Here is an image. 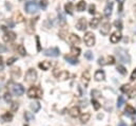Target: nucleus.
Masks as SVG:
<instances>
[{"mask_svg": "<svg viewBox=\"0 0 136 126\" xmlns=\"http://www.w3.org/2000/svg\"><path fill=\"white\" fill-rule=\"evenodd\" d=\"M66 34H68V28H66V27H63V28L61 29V30L59 31V36H60V38L64 39Z\"/></svg>", "mask_w": 136, "mask_h": 126, "instance_id": "nucleus-27", "label": "nucleus"}, {"mask_svg": "<svg viewBox=\"0 0 136 126\" xmlns=\"http://www.w3.org/2000/svg\"><path fill=\"white\" fill-rule=\"evenodd\" d=\"M81 79H82V83L84 84V86L87 87L89 85V83H90V79H91V76H90V72H89L88 70H85L83 73H82V76H81Z\"/></svg>", "mask_w": 136, "mask_h": 126, "instance_id": "nucleus-13", "label": "nucleus"}, {"mask_svg": "<svg viewBox=\"0 0 136 126\" xmlns=\"http://www.w3.org/2000/svg\"><path fill=\"white\" fill-rule=\"evenodd\" d=\"M87 24L88 23H87L85 18H80L77 23H76V28H77L79 31H84L85 29H87Z\"/></svg>", "mask_w": 136, "mask_h": 126, "instance_id": "nucleus-10", "label": "nucleus"}, {"mask_svg": "<svg viewBox=\"0 0 136 126\" xmlns=\"http://www.w3.org/2000/svg\"><path fill=\"white\" fill-rule=\"evenodd\" d=\"M116 54H117V56H118V60H119V62L126 63V64H129L130 62H131V57H130V55L128 54V52H127L126 50L117 49L116 50Z\"/></svg>", "mask_w": 136, "mask_h": 126, "instance_id": "nucleus-2", "label": "nucleus"}, {"mask_svg": "<svg viewBox=\"0 0 136 126\" xmlns=\"http://www.w3.org/2000/svg\"><path fill=\"white\" fill-rule=\"evenodd\" d=\"M110 30H111V23H109V22H104V23L101 25L100 34H102V35H108V34L110 33Z\"/></svg>", "mask_w": 136, "mask_h": 126, "instance_id": "nucleus-12", "label": "nucleus"}, {"mask_svg": "<svg viewBox=\"0 0 136 126\" xmlns=\"http://www.w3.org/2000/svg\"><path fill=\"white\" fill-rule=\"evenodd\" d=\"M92 104H93V107H94L95 110H98V109L100 108V104H99V102H97L95 99L92 100Z\"/></svg>", "mask_w": 136, "mask_h": 126, "instance_id": "nucleus-37", "label": "nucleus"}, {"mask_svg": "<svg viewBox=\"0 0 136 126\" xmlns=\"http://www.w3.org/2000/svg\"><path fill=\"white\" fill-rule=\"evenodd\" d=\"M95 10H96V6L94 4H90V6H89V13H90V14H94Z\"/></svg>", "mask_w": 136, "mask_h": 126, "instance_id": "nucleus-45", "label": "nucleus"}, {"mask_svg": "<svg viewBox=\"0 0 136 126\" xmlns=\"http://www.w3.org/2000/svg\"><path fill=\"white\" fill-rule=\"evenodd\" d=\"M117 1L119 2V4H120V8H119V12H121V10H122V4H123V2L126 1V0H117Z\"/></svg>", "mask_w": 136, "mask_h": 126, "instance_id": "nucleus-51", "label": "nucleus"}, {"mask_svg": "<svg viewBox=\"0 0 136 126\" xmlns=\"http://www.w3.org/2000/svg\"><path fill=\"white\" fill-rule=\"evenodd\" d=\"M90 118H91V115L89 114V112H85V114L80 115V121L82 122V123H85V122H88L89 120H90Z\"/></svg>", "mask_w": 136, "mask_h": 126, "instance_id": "nucleus-25", "label": "nucleus"}, {"mask_svg": "<svg viewBox=\"0 0 136 126\" xmlns=\"http://www.w3.org/2000/svg\"><path fill=\"white\" fill-rule=\"evenodd\" d=\"M117 71H118L119 73H121L122 75H126L127 74V69L123 66H121V65H118V66H117Z\"/></svg>", "mask_w": 136, "mask_h": 126, "instance_id": "nucleus-34", "label": "nucleus"}, {"mask_svg": "<svg viewBox=\"0 0 136 126\" xmlns=\"http://www.w3.org/2000/svg\"><path fill=\"white\" fill-rule=\"evenodd\" d=\"M113 1L112 0H110L109 2H108V4H107V6L104 8V11H103V14H104V16L106 17H110L111 16V14H112V9H113Z\"/></svg>", "mask_w": 136, "mask_h": 126, "instance_id": "nucleus-9", "label": "nucleus"}, {"mask_svg": "<svg viewBox=\"0 0 136 126\" xmlns=\"http://www.w3.org/2000/svg\"><path fill=\"white\" fill-rule=\"evenodd\" d=\"M71 53H72L74 56H78L79 54H80V49H79V48H76L75 46H73V47L71 48Z\"/></svg>", "mask_w": 136, "mask_h": 126, "instance_id": "nucleus-31", "label": "nucleus"}, {"mask_svg": "<svg viewBox=\"0 0 136 126\" xmlns=\"http://www.w3.org/2000/svg\"><path fill=\"white\" fill-rule=\"evenodd\" d=\"M39 4H40V8H41V9H42V10H45V9L47 8V4H49V2H47L46 0H41Z\"/></svg>", "mask_w": 136, "mask_h": 126, "instance_id": "nucleus-40", "label": "nucleus"}, {"mask_svg": "<svg viewBox=\"0 0 136 126\" xmlns=\"http://www.w3.org/2000/svg\"><path fill=\"white\" fill-rule=\"evenodd\" d=\"M132 126H136V123H135V124H133V125H132Z\"/></svg>", "mask_w": 136, "mask_h": 126, "instance_id": "nucleus-57", "label": "nucleus"}, {"mask_svg": "<svg viewBox=\"0 0 136 126\" xmlns=\"http://www.w3.org/2000/svg\"><path fill=\"white\" fill-rule=\"evenodd\" d=\"M84 57L87 59H89V60H92V59H93V57H94L93 52H91V51H87V52L84 53Z\"/></svg>", "mask_w": 136, "mask_h": 126, "instance_id": "nucleus-36", "label": "nucleus"}, {"mask_svg": "<svg viewBox=\"0 0 136 126\" xmlns=\"http://www.w3.org/2000/svg\"><path fill=\"white\" fill-rule=\"evenodd\" d=\"M84 43L88 47H93L95 45V35L92 32H87L84 35Z\"/></svg>", "mask_w": 136, "mask_h": 126, "instance_id": "nucleus-5", "label": "nucleus"}, {"mask_svg": "<svg viewBox=\"0 0 136 126\" xmlns=\"http://www.w3.org/2000/svg\"><path fill=\"white\" fill-rule=\"evenodd\" d=\"M31 109L33 110L34 112H37V111H39L40 110V108H41V106H40V103L39 102H33V103H31Z\"/></svg>", "mask_w": 136, "mask_h": 126, "instance_id": "nucleus-20", "label": "nucleus"}, {"mask_svg": "<svg viewBox=\"0 0 136 126\" xmlns=\"http://www.w3.org/2000/svg\"><path fill=\"white\" fill-rule=\"evenodd\" d=\"M128 94H129V98L130 99H133L134 96H136V84L133 87H131V90L129 91Z\"/></svg>", "mask_w": 136, "mask_h": 126, "instance_id": "nucleus-28", "label": "nucleus"}, {"mask_svg": "<svg viewBox=\"0 0 136 126\" xmlns=\"http://www.w3.org/2000/svg\"><path fill=\"white\" fill-rule=\"evenodd\" d=\"M1 120L3 122H11L13 120V115L11 112H5L4 115H1Z\"/></svg>", "mask_w": 136, "mask_h": 126, "instance_id": "nucleus-19", "label": "nucleus"}, {"mask_svg": "<svg viewBox=\"0 0 136 126\" xmlns=\"http://www.w3.org/2000/svg\"><path fill=\"white\" fill-rule=\"evenodd\" d=\"M2 39L5 41V43H12L16 39V34L14 32H11V31H5L4 35L2 36Z\"/></svg>", "mask_w": 136, "mask_h": 126, "instance_id": "nucleus-8", "label": "nucleus"}, {"mask_svg": "<svg viewBox=\"0 0 136 126\" xmlns=\"http://www.w3.org/2000/svg\"><path fill=\"white\" fill-rule=\"evenodd\" d=\"M58 18H59V20H60V22H61V23H64V22H65V16L63 15L61 12L58 13Z\"/></svg>", "mask_w": 136, "mask_h": 126, "instance_id": "nucleus-42", "label": "nucleus"}, {"mask_svg": "<svg viewBox=\"0 0 136 126\" xmlns=\"http://www.w3.org/2000/svg\"><path fill=\"white\" fill-rule=\"evenodd\" d=\"M17 50H18V52L20 53L21 56H25V55H27V51H25V48L22 46V45H19L18 48H17Z\"/></svg>", "mask_w": 136, "mask_h": 126, "instance_id": "nucleus-30", "label": "nucleus"}, {"mask_svg": "<svg viewBox=\"0 0 136 126\" xmlns=\"http://www.w3.org/2000/svg\"><path fill=\"white\" fill-rule=\"evenodd\" d=\"M38 66H39L40 69H42V70H44V71H46V70H49L50 68H51L52 64H51L50 62H47V60H44V62L40 63L39 65H38Z\"/></svg>", "mask_w": 136, "mask_h": 126, "instance_id": "nucleus-17", "label": "nucleus"}, {"mask_svg": "<svg viewBox=\"0 0 136 126\" xmlns=\"http://www.w3.org/2000/svg\"><path fill=\"white\" fill-rule=\"evenodd\" d=\"M18 108H19L18 103H13V104H12V108H11V110H12V111H16Z\"/></svg>", "mask_w": 136, "mask_h": 126, "instance_id": "nucleus-47", "label": "nucleus"}, {"mask_svg": "<svg viewBox=\"0 0 136 126\" xmlns=\"http://www.w3.org/2000/svg\"><path fill=\"white\" fill-rule=\"evenodd\" d=\"M3 98H4V101H5L6 103H11V102H12V95L9 94V92H5V93H4V96H3Z\"/></svg>", "mask_w": 136, "mask_h": 126, "instance_id": "nucleus-39", "label": "nucleus"}, {"mask_svg": "<svg viewBox=\"0 0 136 126\" xmlns=\"http://www.w3.org/2000/svg\"><path fill=\"white\" fill-rule=\"evenodd\" d=\"M23 16H22L21 14H18L17 15V22H22V21H23Z\"/></svg>", "mask_w": 136, "mask_h": 126, "instance_id": "nucleus-50", "label": "nucleus"}, {"mask_svg": "<svg viewBox=\"0 0 136 126\" xmlns=\"http://www.w3.org/2000/svg\"><path fill=\"white\" fill-rule=\"evenodd\" d=\"M91 94H92V96H94V98H98V96L101 95V93H100V91H98V90H92Z\"/></svg>", "mask_w": 136, "mask_h": 126, "instance_id": "nucleus-44", "label": "nucleus"}, {"mask_svg": "<svg viewBox=\"0 0 136 126\" xmlns=\"http://www.w3.org/2000/svg\"><path fill=\"white\" fill-rule=\"evenodd\" d=\"M24 10L27 13H28V14H34V13L37 12L38 5L33 1H27L24 5Z\"/></svg>", "mask_w": 136, "mask_h": 126, "instance_id": "nucleus-4", "label": "nucleus"}, {"mask_svg": "<svg viewBox=\"0 0 136 126\" xmlns=\"http://www.w3.org/2000/svg\"><path fill=\"white\" fill-rule=\"evenodd\" d=\"M125 103H126L125 98H123L122 95L118 96V100H117V107H118V108H121L122 106H123V104H125Z\"/></svg>", "mask_w": 136, "mask_h": 126, "instance_id": "nucleus-26", "label": "nucleus"}, {"mask_svg": "<svg viewBox=\"0 0 136 126\" xmlns=\"http://www.w3.org/2000/svg\"><path fill=\"white\" fill-rule=\"evenodd\" d=\"M16 60H17V58H16L15 56H13V57H9V58L8 59V62H6V65H8V66H11V65H13L14 64Z\"/></svg>", "mask_w": 136, "mask_h": 126, "instance_id": "nucleus-41", "label": "nucleus"}, {"mask_svg": "<svg viewBox=\"0 0 136 126\" xmlns=\"http://www.w3.org/2000/svg\"><path fill=\"white\" fill-rule=\"evenodd\" d=\"M43 94V91L38 86H32L27 91V95L31 99H41Z\"/></svg>", "mask_w": 136, "mask_h": 126, "instance_id": "nucleus-1", "label": "nucleus"}, {"mask_svg": "<svg viewBox=\"0 0 136 126\" xmlns=\"http://www.w3.org/2000/svg\"><path fill=\"white\" fill-rule=\"evenodd\" d=\"M6 51H8V48H6L4 45L0 44V53H4V52H6Z\"/></svg>", "mask_w": 136, "mask_h": 126, "instance_id": "nucleus-48", "label": "nucleus"}, {"mask_svg": "<svg viewBox=\"0 0 136 126\" xmlns=\"http://www.w3.org/2000/svg\"><path fill=\"white\" fill-rule=\"evenodd\" d=\"M8 24H9V28H14V22L11 21V20H9V21H8Z\"/></svg>", "mask_w": 136, "mask_h": 126, "instance_id": "nucleus-52", "label": "nucleus"}, {"mask_svg": "<svg viewBox=\"0 0 136 126\" xmlns=\"http://www.w3.org/2000/svg\"><path fill=\"white\" fill-rule=\"evenodd\" d=\"M59 49L58 48H50V49H45L43 51V54L46 56H51V57H57L59 56Z\"/></svg>", "mask_w": 136, "mask_h": 126, "instance_id": "nucleus-7", "label": "nucleus"}, {"mask_svg": "<svg viewBox=\"0 0 136 126\" xmlns=\"http://www.w3.org/2000/svg\"><path fill=\"white\" fill-rule=\"evenodd\" d=\"M64 59H65L68 63L71 64V65H77V64H78V59H76L75 57L69 56V55H65V56H64Z\"/></svg>", "mask_w": 136, "mask_h": 126, "instance_id": "nucleus-22", "label": "nucleus"}, {"mask_svg": "<svg viewBox=\"0 0 136 126\" xmlns=\"http://www.w3.org/2000/svg\"><path fill=\"white\" fill-rule=\"evenodd\" d=\"M131 118H132V120H133V121H135V122H136V112L131 115Z\"/></svg>", "mask_w": 136, "mask_h": 126, "instance_id": "nucleus-53", "label": "nucleus"}, {"mask_svg": "<svg viewBox=\"0 0 136 126\" xmlns=\"http://www.w3.org/2000/svg\"><path fill=\"white\" fill-rule=\"evenodd\" d=\"M99 21H100V17L98 16V17H95V18H93L91 20V22H90V27L91 28H96L97 25H98V23H99Z\"/></svg>", "mask_w": 136, "mask_h": 126, "instance_id": "nucleus-23", "label": "nucleus"}, {"mask_svg": "<svg viewBox=\"0 0 136 126\" xmlns=\"http://www.w3.org/2000/svg\"><path fill=\"white\" fill-rule=\"evenodd\" d=\"M64 10H65V12L68 13V14L70 15H72L73 14V4L71 2H68L66 4L64 5Z\"/></svg>", "mask_w": 136, "mask_h": 126, "instance_id": "nucleus-24", "label": "nucleus"}, {"mask_svg": "<svg viewBox=\"0 0 136 126\" xmlns=\"http://www.w3.org/2000/svg\"><path fill=\"white\" fill-rule=\"evenodd\" d=\"M136 80V68L133 70L131 76H130V80H131V82H133V80Z\"/></svg>", "mask_w": 136, "mask_h": 126, "instance_id": "nucleus-46", "label": "nucleus"}, {"mask_svg": "<svg viewBox=\"0 0 136 126\" xmlns=\"http://www.w3.org/2000/svg\"><path fill=\"white\" fill-rule=\"evenodd\" d=\"M2 62H3V58H2V56H0V66H2V64H3Z\"/></svg>", "mask_w": 136, "mask_h": 126, "instance_id": "nucleus-55", "label": "nucleus"}, {"mask_svg": "<svg viewBox=\"0 0 136 126\" xmlns=\"http://www.w3.org/2000/svg\"><path fill=\"white\" fill-rule=\"evenodd\" d=\"M69 77V72H66V71H60L59 75H58V79L60 80H66Z\"/></svg>", "mask_w": 136, "mask_h": 126, "instance_id": "nucleus-32", "label": "nucleus"}, {"mask_svg": "<svg viewBox=\"0 0 136 126\" xmlns=\"http://www.w3.org/2000/svg\"><path fill=\"white\" fill-rule=\"evenodd\" d=\"M24 118H25V121H33L34 120V115L32 112H28V111H25L24 112Z\"/></svg>", "mask_w": 136, "mask_h": 126, "instance_id": "nucleus-29", "label": "nucleus"}, {"mask_svg": "<svg viewBox=\"0 0 136 126\" xmlns=\"http://www.w3.org/2000/svg\"><path fill=\"white\" fill-rule=\"evenodd\" d=\"M114 64H115V58L113 56H108L106 65H114Z\"/></svg>", "mask_w": 136, "mask_h": 126, "instance_id": "nucleus-38", "label": "nucleus"}, {"mask_svg": "<svg viewBox=\"0 0 136 126\" xmlns=\"http://www.w3.org/2000/svg\"><path fill=\"white\" fill-rule=\"evenodd\" d=\"M12 91L13 93H14L15 95H17V96H20L22 95L24 93V88H23V86L20 85V84H14L12 87Z\"/></svg>", "mask_w": 136, "mask_h": 126, "instance_id": "nucleus-6", "label": "nucleus"}, {"mask_svg": "<svg viewBox=\"0 0 136 126\" xmlns=\"http://www.w3.org/2000/svg\"><path fill=\"white\" fill-rule=\"evenodd\" d=\"M20 74H21V72H20V69H19V68H14V69L12 70L13 77H19L20 76Z\"/></svg>", "mask_w": 136, "mask_h": 126, "instance_id": "nucleus-33", "label": "nucleus"}, {"mask_svg": "<svg viewBox=\"0 0 136 126\" xmlns=\"http://www.w3.org/2000/svg\"><path fill=\"white\" fill-rule=\"evenodd\" d=\"M95 80H97V82H100V80H103L104 77H106V74H104V72L102 70H97L96 72H95Z\"/></svg>", "mask_w": 136, "mask_h": 126, "instance_id": "nucleus-14", "label": "nucleus"}, {"mask_svg": "<svg viewBox=\"0 0 136 126\" xmlns=\"http://www.w3.org/2000/svg\"><path fill=\"white\" fill-rule=\"evenodd\" d=\"M121 91L122 92H125V93H129V91L131 90V86L129 85V84H126V85H122L121 86Z\"/></svg>", "mask_w": 136, "mask_h": 126, "instance_id": "nucleus-35", "label": "nucleus"}, {"mask_svg": "<svg viewBox=\"0 0 136 126\" xmlns=\"http://www.w3.org/2000/svg\"><path fill=\"white\" fill-rule=\"evenodd\" d=\"M121 39V33H120V31H116V32H114V33L111 35V37H110V40H111V43H113V44H116V43H118V41Z\"/></svg>", "mask_w": 136, "mask_h": 126, "instance_id": "nucleus-11", "label": "nucleus"}, {"mask_svg": "<svg viewBox=\"0 0 136 126\" xmlns=\"http://www.w3.org/2000/svg\"><path fill=\"white\" fill-rule=\"evenodd\" d=\"M118 126H128V125H127L125 122H120V123L118 124Z\"/></svg>", "mask_w": 136, "mask_h": 126, "instance_id": "nucleus-54", "label": "nucleus"}, {"mask_svg": "<svg viewBox=\"0 0 136 126\" xmlns=\"http://www.w3.org/2000/svg\"><path fill=\"white\" fill-rule=\"evenodd\" d=\"M69 114H70V115L71 117H73V118H77L79 115H80V110H79V108L78 107H72L71 109L69 110Z\"/></svg>", "mask_w": 136, "mask_h": 126, "instance_id": "nucleus-16", "label": "nucleus"}, {"mask_svg": "<svg viewBox=\"0 0 136 126\" xmlns=\"http://www.w3.org/2000/svg\"><path fill=\"white\" fill-rule=\"evenodd\" d=\"M37 79V72L35 71V69H28V71L25 74V82L28 84L34 83Z\"/></svg>", "mask_w": 136, "mask_h": 126, "instance_id": "nucleus-3", "label": "nucleus"}, {"mask_svg": "<svg viewBox=\"0 0 136 126\" xmlns=\"http://www.w3.org/2000/svg\"><path fill=\"white\" fill-rule=\"evenodd\" d=\"M114 24H115V27L118 28L119 30H120V29H122V22H121V20H120V19H118V20H115Z\"/></svg>", "mask_w": 136, "mask_h": 126, "instance_id": "nucleus-43", "label": "nucleus"}, {"mask_svg": "<svg viewBox=\"0 0 136 126\" xmlns=\"http://www.w3.org/2000/svg\"><path fill=\"white\" fill-rule=\"evenodd\" d=\"M135 108L133 107V106L131 105H127V107H126V115H129V117H131V115L133 114H135Z\"/></svg>", "mask_w": 136, "mask_h": 126, "instance_id": "nucleus-21", "label": "nucleus"}, {"mask_svg": "<svg viewBox=\"0 0 136 126\" xmlns=\"http://www.w3.org/2000/svg\"><path fill=\"white\" fill-rule=\"evenodd\" d=\"M69 40H70V43H71L72 45H74V46H76V45H79V43H80V38H79L77 35H75V34H71V35H70Z\"/></svg>", "mask_w": 136, "mask_h": 126, "instance_id": "nucleus-15", "label": "nucleus"}, {"mask_svg": "<svg viewBox=\"0 0 136 126\" xmlns=\"http://www.w3.org/2000/svg\"><path fill=\"white\" fill-rule=\"evenodd\" d=\"M135 14H136V5H135Z\"/></svg>", "mask_w": 136, "mask_h": 126, "instance_id": "nucleus-56", "label": "nucleus"}, {"mask_svg": "<svg viewBox=\"0 0 136 126\" xmlns=\"http://www.w3.org/2000/svg\"><path fill=\"white\" fill-rule=\"evenodd\" d=\"M36 43H37V51H41V46H40V41L38 36H36Z\"/></svg>", "mask_w": 136, "mask_h": 126, "instance_id": "nucleus-49", "label": "nucleus"}, {"mask_svg": "<svg viewBox=\"0 0 136 126\" xmlns=\"http://www.w3.org/2000/svg\"><path fill=\"white\" fill-rule=\"evenodd\" d=\"M85 6H87V3H85L84 0H80V1L77 3V5H76V9H77L78 12H83Z\"/></svg>", "mask_w": 136, "mask_h": 126, "instance_id": "nucleus-18", "label": "nucleus"}]
</instances>
